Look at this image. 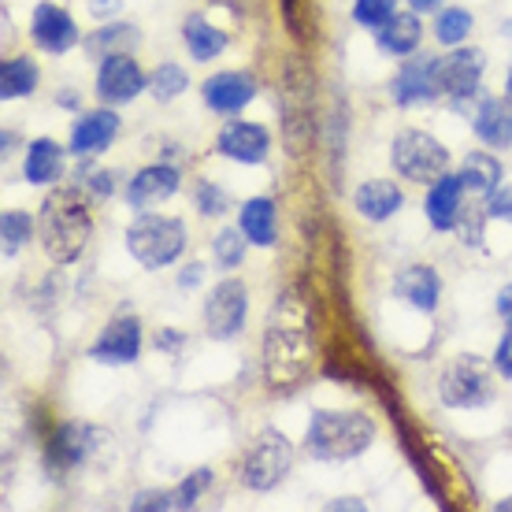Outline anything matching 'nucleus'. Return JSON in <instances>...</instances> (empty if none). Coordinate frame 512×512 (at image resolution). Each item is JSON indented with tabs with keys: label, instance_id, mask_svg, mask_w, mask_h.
Instances as JSON below:
<instances>
[{
	"label": "nucleus",
	"instance_id": "1",
	"mask_svg": "<svg viewBox=\"0 0 512 512\" xmlns=\"http://www.w3.org/2000/svg\"><path fill=\"white\" fill-rule=\"evenodd\" d=\"M316 357V316L312 301L301 290H282L264 323V349H260V368L264 383L275 394H290L305 383Z\"/></svg>",
	"mask_w": 512,
	"mask_h": 512
},
{
	"label": "nucleus",
	"instance_id": "2",
	"mask_svg": "<svg viewBox=\"0 0 512 512\" xmlns=\"http://www.w3.org/2000/svg\"><path fill=\"white\" fill-rule=\"evenodd\" d=\"M38 234L41 249L52 264L71 268L78 264V256L86 253V245L93 238V216L86 205L82 186H56L38 208Z\"/></svg>",
	"mask_w": 512,
	"mask_h": 512
},
{
	"label": "nucleus",
	"instance_id": "3",
	"mask_svg": "<svg viewBox=\"0 0 512 512\" xmlns=\"http://www.w3.org/2000/svg\"><path fill=\"white\" fill-rule=\"evenodd\" d=\"M316 75L305 56H286L279 82V123H282V149L290 160L301 156L316 145L320 138V116H316Z\"/></svg>",
	"mask_w": 512,
	"mask_h": 512
},
{
	"label": "nucleus",
	"instance_id": "4",
	"mask_svg": "<svg viewBox=\"0 0 512 512\" xmlns=\"http://www.w3.org/2000/svg\"><path fill=\"white\" fill-rule=\"evenodd\" d=\"M375 442V420L357 409H316L305 427V453L312 461H353Z\"/></svg>",
	"mask_w": 512,
	"mask_h": 512
},
{
	"label": "nucleus",
	"instance_id": "5",
	"mask_svg": "<svg viewBox=\"0 0 512 512\" xmlns=\"http://www.w3.org/2000/svg\"><path fill=\"white\" fill-rule=\"evenodd\" d=\"M127 253L138 260L145 271L171 268L186 253V223L179 216H156L141 212L127 227Z\"/></svg>",
	"mask_w": 512,
	"mask_h": 512
},
{
	"label": "nucleus",
	"instance_id": "6",
	"mask_svg": "<svg viewBox=\"0 0 512 512\" xmlns=\"http://www.w3.org/2000/svg\"><path fill=\"white\" fill-rule=\"evenodd\" d=\"M438 401L446 409H483L494 401V368L475 353H457L438 372Z\"/></svg>",
	"mask_w": 512,
	"mask_h": 512
},
{
	"label": "nucleus",
	"instance_id": "7",
	"mask_svg": "<svg viewBox=\"0 0 512 512\" xmlns=\"http://www.w3.org/2000/svg\"><path fill=\"white\" fill-rule=\"evenodd\" d=\"M290 472H294V442L279 427H264L245 449L242 483L256 494H271L279 483H286Z\"/></svg>",
	"mask_w": 512,
	"mask_h": 512
},
{
	"label": "nucleus",
	"instance_id": "8",
	"mask_svg": "<svg viewBox=\"0 0 512 512\" xmlns=\"http://www.w3.org/2000/svg\"><path fill=\"white\" fill-rule=\"evenodd\" d=\"M390 167H394L401 179L409 182H431L442 179L449 171V149L435 134H427L420 127L397 130L390 141Z\"/></svg>",
	"mask_w": 512,
	"mask_h": 512
},
{
	"label": "nucleus",
	"instance_id": "9",
	"mask_svg": "<svg viewBox=\"0 0 512 512\" xmlns=\"http://www.w3.org/2000/svg\"><path fill=\"white\" fill-rule=\"evenodd\" d=\"M108 431L101 427H93V423H82V420H64L56 423L45 438V449H41V457H45V472L56 479V475H67L82 468V464L93 461V453L108 442Z\"/></svg>",
	"mask_w": 512,
	"mask_h": 512
},
{
	"label": "nucleus",
	"instance_id": "10",
	"mask_svg": "<svg viewBox=\"0 0 512 512\" xmlns=\"http://www.w3.org/2000/svg\"><path fill=\"white\" fill-rule=\"evenodd\" d=\"M249 320V290L242 279H219L205 297V334L212 342H231Z\"/></svg>",
	"mask_w": 512,
	"mask_h": 512
},
{
	"label": "nucleus",
	"instance_id": "11",
	"mask_svg": "<svg viewBox=\"0 0 512 512\" xmlns=\"http://www.w3.org/2000/svg\"><path fill=\"white\" fill-rule=\"evenodd\" d=\"M483 75H487V52L472 49V45H457V49L442 56V97L453 101V108H468L483 97Z\"/></svg>",
	"mask_w": 512,
	"mask_h": 512
},
{
	"label": "nucleus",
	"instance_id": "12",
	"mask_svg": "<svg viewBox=\"0 0 512 512\" xmlns=\"http://www.w3.org/2000/svg\"><path fill=\"white\" fill-rule=\"evenodd\" d=\"M390 97L397 108L438 101L442 97V56H405L390 82Z\"/></svg>",
	"mask_w": 512,
	"mask_h": 512
},
{
	"label": "nucleus",
	"instance_id": "13",
	"mask_svg": "<svg viewBox=\"0 0 512 512\" xmlns=\"http://www.w3.org/2000/svg\"><path fill=\"white\" fill-rule=\"evenodd\" d=\"M93 90L104 104L119 108V104H130L138 101L141 93H149V75L141 71V64L130 52H112L97 67V86Z\"/></svg>",
	"mask_w": 512,
	"mask_h": 512
},
{
	"label": "nucleus",
	"instance_id": "14",
	"mask_svg": "<svg viewBox=\"0 0 512 512\" xmlns=\"http://www.w3.org/2000/svg\"><path fill=\"white\" fill-rule=\"evenodd\" d=\"M141 342H145V334H141L138 316H116L93 338L90 357L97 364H108V368H127V364H138Z\"/></svg>",
	"mask_w": 512,
	"mask_h": 512
},
{
	"label": "nucleus",
	"instance_id": "15",
	"mask_svg": "<svg viewBox=\"0 0 512 512\" xmlns=\"http://www.w3.org/2000/svg\"><path fill=\"white\" fill-rule=\"evenodd\" d=\"M216 153L234 160V164H264L271 156V130L264 123H253V119H231L219 130Z\"/></svg>",
	"mask_w": 512,
	"mask_h": 512
},
{
	"label": "nucleus",
	"instance_id": "16",
	"mask_svg": "<svg viewBox=\"0 0 512 512\" xmlns=\"http://www.w3.org/2000/svg\"><path fill=\"white\" fill-rule=\"evenodd\" d=\"M30 38H34V45L41 52H49V56H64L75 45H82V34H78L71 12H64L60 4H49V0L38 4L34 15H30Z\"/></svg>",
	"mask_w": 512,
	"mask_h": 512
},
{
	"label": "nucleus",
	"instance_id": "17",
	"mask_svg": "<svg viewBox=\"0 0 512 512\" xmlns=\"http://www.w3.org/2000/svg\"><path fill=\"white\" fill-rule=\"evenodd\" d=\"M182 186V171L175 164H167V160H156V164H145L134 175V179L127 182V205L134 208V212H149L153 205H160V201H171L175 193H179Z\"/></svg>",
	"mask_w": 512,
	"mask_h": 512
},
{
	"label": "nucleus",
	"instance_id": "18",
	"mask_svg": "<svg viewBox=\"0 0 512 512\" xmlns=\"http://www.w3.org/2000/svg\"><path fill=\"white\" fill-rule=\"evenodd\" d=\"M253 97L256 78L249 71H219V75L205 78V86H201V101L216 116H238L242 108H249Z\"/></svg>",
	"mask_w": 512,
	"mask_h": 512
},
{
	"label": "nucleus",
	"instance_id": "19",
	"mask_svg": "<svg viewBox=\"0 0 512 512\" xmlns=\"http://www.w3.org/2000/svg\"><path fill=\"white\" fill-rule=\"evenodd\" d=\"M119 116L112 112V104H104L97 112H86L71 127V141H67V153L71 156H101L104 149H112V141L119 138Z\"/></svg>",
	"mask_w": 512,
	"mask_h": 512
},
{
	"label": "nucleus",
	"instance_id": "20",
	"mask_svg": "<svg viewBox=\"0 0 512 512\" xmlns=\"http://www.w3.org/2000/svg\"><path fill=\"white\" fill-rule=\"evenodd\" d=\"M464 182L461 175H442V179L431 182V190H427V197H423V216H427V223L435 227L438 234H449L457 231V223H461L464 216Z\"/></svg>",
	"mask_w": 512,
	"mask_h": 512
},
{
	"label": "nucleus",
	"instance_id": "21",
	"mask_svg": "<svg viewBox=\"0 0 512 512\" xmlns=\"http://www.w3.org/2000/svg\"><path fill=\"white\" fill-rule=\"evenodd\" d=\"M394 297H401L416 312L431 316L438 308V301H442V275L431 264H405L394 275Z\"/></svg>",
	"mask_w": 512,
	"mask_h": 512
},
{
	"label": "nucleus",
	"instance_id": "22",
	"mask_svg": "<svg viewBox=\"0 0 512 512\" xmlns=\"http://www.w3.org/2000/svg\"><path fill=\"white\" fill-rule=\"evenodd\" d=\"M472 130L487 149H509L512 145V101L509 97H479L472 108Z\"/></svg>",
	"mask_w": 512,
	"mask_h": 512
},
{
	"label": "nucleus",
	"instance_id": "23",
	"mask_svg": "<svg viewBox=\"0 0 512 512\" xmlns=\"http://www.w3.org/2000/svg\"><path fill=\"white\" fill-rule=\"evenodd\" d=\"M353 208L368 223H386L405 208V193L394 179H368L353 190Z\"/></svg>",
	"mask_w": 512,
	"mask_h": 512
},
{
	"label": "nucleus",
	"instance_id": "24",
	"mask_svg": "<svg viewBox=\"0 0 512 512\" xmlns=\"http://www.w3.org/2000/svg\"><path fill=\"white\" fill-rule=\"evenodd\" d=\"M64 160L67 145H60L56 138H34L23 160V179L30 186H56L64 179Z\"/></svg>",
	"mask_w": 512,
	"mask_h": 512
},
{
	"label": "nucleus",
	"instance_id": "25",
	"mask_svg": "<svg viewBox=\"0 0 512 512\" xmlns=\"http://www.w3.org/2000/svg\"><path fill=\"white\" fill-rule=\"evenodd\" d=\"M420 41H423V23H420V12H412V8L409 12H397L390 23L375 30V45L390 60L412 56V52L420 49Z\"/></svg>",
	"mask_w": 512,
	"mask_h": 512
},
{
	"label": "nucleus",
	"instance_id": "26",
	"mask_svg": "<svg viewBox=\"0 0 512 512\" xmlns=\"http://www.w3.org/2000/svg\"><path fill=\"white\" fill-rule=\"evenodd\" d=\"M238 227L249 238V245L256 249H271L279 242V208L271 197H249L242 208H238Z\"/></svg>",
	"mask_w": 512,
	"mask_h": 512
},
{
	"label": "nucleus",
	"instance_id": "27",
	"mask_svg": "<svg viewBox=\"0 0 512 512\" xmlns=\"http://www.w3.org/2000/svg\"><path fill=\"white\" fill-rule=\"evenodd\" d=\"M141 45V30L134 23H101L82 38V49L93 60H104L112 52H134Z\"/></svg>",
	"mask_w": 512,
	"mask_h": 512
},
{
	"label": "nucleus",
	"instance_id": "28",
	"mask_svg": "<svg viewBox=\"0 0 512 512\" xmlns=\"http://www.w3.org/2000/svg\"><path fill=\"white\" fill-rule=\"evenodd\" d=\"M461 182L468 193H479V197H490V193L501 186V175H505V167H501V160L494 153H487V149H475V153H468L461 160Z\"/></svg>",
	"mask_w": 512,
	"mask_h": 512
},
{
	"label": "nucleus",
	"instance_id": "29",
	"mask_svg": "<svg viewBox=\"0 0 512 512\" xmlns=\"http://www.w3.org/2000/svg\"><path fill=\"white\" fill-rule=\"evenodd\" d=\"M182 41H186V49L197 64H212L219 52L227 49V34L208 23L205 15H186L182 19Z\"/></svg>",
	"mask_w": 512,
	"mask_h": 512
},
{
	"label": "nucleus",
	"instance_id": "30",
	"mask_svg": "<svg viewBox=\"0 0 512 512\" xmlns=\"http://www.w3.org/2000/svg\"><path fill=\"white\" fill-rule=\"evenodd\" d=\"M38 82H41V71L30 56H8L0 64V97L4 101H23V97H30V93L38 90Z\"/></svg>",
	"mask_w": 512,
	"mask_h": 512
},
{
	"label": "nucleus",
	"instance_id": "31",
	"mask_svg": "<svg viewBox=\"0 0 512 512\" xmlns=\"http://www.w3.org/2000/svg\"><path fill=\"white\" fill-rule=\"evenodd\" d=\"M34 234H38V216H30L23 208H8V212L0 216V253H4V260L19 256V249H23Z\"/></svg>",
	"mask_w": 512,
	"mask_h": 512
},
{
	"label": "nucleus",
	"instance_id": "32",
	"mask_svg": "<svg viewBox=\"0 0 512 512\" xmlns=\"http://www.w3.org/2000/svg\"><path fill=\"white\" fill-rule=\"evenodd\" d=\"M472 12L468 8H442V12H435V41L438 45H446V49H457V45H464V41L472 38Z\"/></svg>",
	"mask_w": 512,
	"mask_h": 512
},
{
	"label": "nucleus",
	"instance_id": "33",
	"mask_svg": "<svg viewBox=\"0 0 512 512\" xmlns=\"http://www.w3.org/2000/svg\"><path fill=\"white\" fill-rule=\"evenodd\" d=\"M186 90H190V75H186V67L164 60L160 67L149 71V93H153V101L171 104V101H179Z\"/></svg>",
	"mask_w": 512,
	"mask_h": 512
},
{
	"label": "nucleus",
	"instance_id": "34",
	"mask_svg": "<svg viewBox=\"0 0 512 512\" xmlns=\"http://www.w3.org/2000/svg\"><path fill=\"white\" fill-rule=\"evenodd\" d=\"M245 249H249V238L242 234V227H223V231L212 238V256H216V268H223V271L242 268Z\"/></svg>",
	"mask_w": 512,
	"mask_h": 512
},
{
	"label": "nucleus",
	"instance_id": "35",
	"mask_svg": "<svg viewBox=\"0 0 512 512\" xmlns=\"http://www.w3.org/2000/svg\"><path fill=\"white\" fill-rule=\"evenodd\" d=\"M212 487V468H197V472H190L186 479H182L179 487H171V505L175 509H197V501H201V494Z\"/></svg>",
	"mask_w": 512,
	"mask_h": 512
},
{
	"label": "nucleus",
	"instance_id": "36",
	"mask_svg": "<svg viewBox=\"0 0 512 512\" xmlns=\"http://www.w3.org/2000/svg\"><path fill=\"white\" fill-rule=\"evenodd\" d=\"M397 15V0H353V23L364 30H379Z\"/></svg>",
	"mask_w": 512,
	"mask_h": 512
},
{
	"label": "nucleus",
	"instance_id": "37",
	"mask_svg": "<svg viewBox=\"0 0 512 512\" xmlns=\"http://www.w3.org/2000/svg\"><path fill=\"white\" fill-rule=\"evenodd\" d=\"M193 205H197V212H201L205 219H216L231 208V201H227V190H223L219 182L201 179L197 186H193Z\"/></svg>",
	"mask_w": 512,
	"mask_h": 512
},
{
	"label": "nucleus",
	"instance_id": "38",
	"mask_svg": "<svg viewBox=\"0 0 512 512\" xmlns=\"http://www.w3.org/2000/svg\"><path fill=\"white\" fill-rule=\"evenodd\" d=\"M346 130H349V112L346 104L331 116V182L342 186V153H346Z\"/></svg>",
	"mask_w": 512,
	"mask_h": 512
},
{
	"label": "nucleus",
	"instance_id": "39",
	"mask_svg": "<svg viewBox=\"0 0 512 512\" xmlns=\"http://www.w3.org/2000/svg\"><path fill=\"white\" fill-rule=\"evenodd\" d=\"M483 223H487V205L483 208H464L461 223H457V234L468 249H479L483 245Z\"/></svg>",
	"mask_w": 512,
	"mask_h": 512
},
{
	"label": "nucleus",
	"instance_id": "40",
	"mask_svg": "<svg viewBox=\"0 0 512 512\" xmlns=\"http://www.w3.org/2000/svg\"><path fill=\"white\" fill-rule=\"evenodd\" d=\"M130 509H134V512H167V509H175V505H171V490H138V494L130 498Z\"/></svg>",
	"mask_w": 512,
	"mask_h": 512
},
{
	"label": "nucleus",
	"instance_id": "41",
	"mask_svg": "<svg viewBox=\"0 0 512 512\" xmlns=\"http://www.w3.org/2000/svg\"><path fill=\"white\" fill-rule=\"evenodd\" d=\"M487 216L501 219V223H512V186H498V190L487 197Z\"/></svg>",
	"mask_w": 512,
	"mask_h": 512
},
{
	"label": "nucleus",
	"instance_id": "42",
	"mask_svg": "<svg viewBox=\"0 0 512 512\" xmlns=\"http://www.w3.org/2000/svg\"><path fill=\"white\" fill-rule=\"evenodd\" d=\"M494 372L501 379H512V323H505V334H501L498 349H494Z\"/></svg>",
	"mask_w": 512,
	"mask_h": 512
},
{
	"label": "nucleus",
	"instance_id": "43",
	"mask_svg": "<svg viewBox=\"0 0 512 512\" xmlns=\"http://www.w3.org/2000/svg\"><path fill=\"white\" fill-rule=\"evenodd\" d=\"M182 346H186V334L171 331V327H160V334H156V349H160V353H171V357H179Z\"/></svg>",
	"mask_w": 512,
	"mask_h": 512
},
{
	"label": "nucleus",
	"instance_id": "44",
	"mask_svg": "<svg viewBox=\"0 0 512 512\" xmlns=\"http://www.w3.org/2000/svg\"><path fill=\"white\" fill-rule=\"evenodd\" d=\"M279 8H282V19H286V26H290V34H294V38H305V26H301V15H297L301 0H279Z\"/></svg>",
	"mask_w": 512,
	"mask_h": 512
},
{
	"label": "nucleus",
	"instance_id": "45",
	"mask_svg": "<svg viewBox=\"0 0 512 512\" xmlns=\"http://www.w3.org/2000/svg\"><path fill=\"white\" fill-rule=\"evenodd\" d=\"M201 279H205V264L190 260V264L179 271V290H193V286H201Z\"/></svg>",
	"mask_w": 512,
	"mask_h": 512
},
{
	"label": "nucleus",
	"instance_id": "46",
	"mask_svg": "<svg viewBox=\"0 0 512 512\" xmlns=\"http://www.w3.org/2000/svg\"><path fill=\"white\" fill-rule=\"evenodd\" d=\"M494 308H498V316L505 323H512V282H505L498 290V301H494Z\"/></svg>",
	"mask_w": 512,
	"mask_h": 512
},
{
	"label": "nucleus",
	"instance_id": "47",
	"mask_svg": "<svg viewBox=\"0 0 512 512\" xmlns=\"http://www.w3.org/2000/svg\"><path fill=\"white\" fill-rule=\"evenodd\" d=\"M327 509L331 512H338V509H346V512H364L368 505L360 498H334V501H327Z\"/></svg>",
	"mask_w": 512,
	"mask_h": 512
},
{
	"label": "nucleus",
	"instance_id": "48",
	"mask_svg": "<svg viewBox=\"0 0 512 512\" xmlns=\"http://www.w3.org/2000/svg\"><path fill=\"white\" fill-rule=\"evenodd\" d=\"M119 12V0H90V15L93 19H104V15Z\"/></svg>",
	"mask_w": 512,
	"mask_h": 512
},
{
	"label": "nucleus",
	"instance_id": "49",
	"mask_svg": "<svg viewBox=\"0 0 512 512\" xmlns=\"http://www.w3.org/2000/svg\"><path fill=\"white\" fill-rule=\"evenodd\" d=\"M409 8L420 15H431V12H442V0H409Z\"/></svg>",
	"mask_w": 512,
	"mask_h": 512
},
{
	"label": "nucleus",
	"instance_id": "50",
	"mask_svg": "<svg viewBox=\"0 0 512 512\" xmlns=\"http://www.w3.org/2000/svg\"><path fill=\"white\" fill-rule=\"evenodd\" d=\"M56 104H64V108H78V93L71 90V93H60V97H56Z\"/></svg>",
	"mask_w": 512,
	"mask_h": 512
},
{
	"label": "nucleus",
	"instance_id": "51",
	"mask_svg": "<svg viewBox=\"0 0 512 512\" xmlns=\"http://www.w3.org/2000/svg\"><path fill=\"white\" fill-rule=\"evenodd\" d=\"M0 141H4V156L15 153V145H19V138H15V134H8V130H4V138H0Z\"/></svg>",
	"mask_w": 512,
	"mask_h": 512
},
{
	"label": "nucleus",
	"instance_id": "52",
	"mask_svg": "<svg viewBox=\"0 0 512 512\" xmlns=\"http://www.w3.org/2000/svg\"><path fill=\"white\" fill-rule=\"evenodd\" d=\"M505 97H509V101H512V67H509V71H505Z\"/></svg>",
	"mask_w": 512,
	"mask_h": 512
},
{
	"label": "nucleus",
	"instance_id": "53",
	"mask_svg": "<svg viewBox=\"0 0 512 512\" xmlns=\"http://www.w3.org/2000/svg\"><path fill=\"white\" fill-rule=\"evenodd\" d=\"M494 509H498V512H512V498H505V501H498V505H494Z\"/></svg>",
	"mask_w": 512,
	"mask_h": 512
},
{
	"label": "nucleus",
	"instance_id": "54",
	"mask_svg": "<svg viewBox=\"0 0 512 512\" xmlns=\"http://www.w3.org/2000/svg\"><path fill=\"white\" fill-rule=\"evenodd\" d=\"M501 34H505V38H512V19H505V23H501Z\"/></svg>",
	"mask_w": 512,
	"mask_h": 512
}]
</instances>
